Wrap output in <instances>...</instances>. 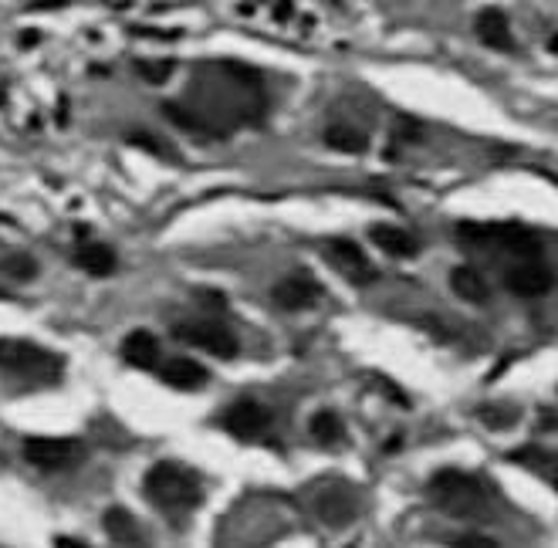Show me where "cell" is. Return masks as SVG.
Returning a JSON list of instances; mask_svg holds the SVG:
<instances>
[{"label": "cell", "instance_id": "obj_1", "mask_svg": "<svg viewBox=\"0 0 558 548\" xmlns=\"http://www.w3.org/2000/svg\"><path fill=\"white\" fill-rule=\"evenodd\" d=\"M430 501L444 515L460 521H487L494 515V491L481 474L467 471H437L427 484Z\"/></svg>", "mask_w": 558, "mask_h": 548}, {"label": "cell", "instance_id": "obj_2", "mask_svg": "<svg viewBox=\"0 0 558 548\" xmlns=\"http://www.w3.org/2000/svg\"><path fill=\"white\" fill-rule=\"evenodd\" d=\"M143 491H146V498L153 501V508H159L170 518L190 515V511L203 501L200 477L193 474L190 467H183L176 461H159L149 467Z\"/></svg>", "mask_w": 558, "mask_h": 548}, {"label": "cell", "instance_id": "obj_3", "mask_svg": "<svg viewBox=\"0 0 558 548\" xmlns=\"http://www.w3.org/2000/svg\"><path fill=\"white\" fill-rule=\"evenodd\" d=\"M457 234L467 247H504L518 258H542V237L521 224H460Z\"/></svg>", "mask_w": 558, "mask_h": 548}, {"label": "cell", "instance_id": "obj_4", "mask_svg": "<svg viewBox=\"0 0 558 548\" xmlns=\"http://www.w3.org/2000/svg\"><path fill=\"white\" fill-rule=\"evenodd\" d=\"M61 366H65V359L55 356V352H48L44 346H38V342L0 339V369H7V373L48 383V379H58Z\"/></svg>", "mask_w": 558, "mask_h": 548}, {"label": "cell", "instance_id": "obj_5", "mask_svg": "<svg viewBox=\"0 0 558 548\" xmlns=\"http://www.w3.org/2000/svg\"><path fill=\"white\" fill-rule=\"evenodd\" d=\"M24 461L48 474L72 471L85 461V444L72 437H28L24 440Z\"/></svg>", "mask_w": 558, "mask_h": 548}, {"label": "cell", "instance_id": "obj_6", "mask_svg": "<svg viewBox=\"0 0 558 548\" xmlns=\"http://www.w3.org/2000/svg\"><path fill=\"white\" fill-rule=\"evenodd\" d=\"M173 335L180 342L193 349H203L217 359H234L237 356V335L220 322H207V318H197V322H180L173 329Z\"/></svg>", "mask_w": 558, "mask_h": 548}, {"label": "cell", "instance_id": "obj_7", "mask_svg": "<svg viewBox=\"0 0 558 548\" xmlns=\"http://www.w3.org/2000/svg\"><path fill=\"white\" fill-rule=\"evenodd\" d=\"M325 258H329V264L342 274L345 281H352V285H359V288H366L379 278V271L372 268L356 241H345V237L325 241Z\"/></svg>", "mask_w": 558, "mask_h": 548}, {"label": "cell", "instance_id": "obj_8", "mask_svg": "<svg viewBox=\"0 0 558 548\" xmlns=\"http://www.w3.org/2000/svg\"><path fill=\"white\" fill-rule=\"evenodd\" d=\"M271 423H274V413L258 400H237L234 406H227V413H224V430L230 437L247 440V444H251V440H261L264 433L271 430Z\"/></svg>", "mask_w": 558, "mask_h": 548}, {"label": "cell", "instance_id": "obj_9", "mask_svg": "<svg viewBox=\"0 0 558 548\" xmlns=\"http://www.w3.org/2000/svg\"><path fill=\"white\" fill-rule=\"evenodd\" d=\"M504 285L515 291L518 298H542V295L552 291L555 278L538 258H525L521 264H515L508 274H504Z\"/></svg>", "mask_w": 558, "mask_h": 548}, {"label": "cell", "instance_id": "obj_10", "mask_svg": "<svg viewBox=\"0 0 558 548\" xmlns=\"http://www.w3.org/2000/svg\"><path fill=\"white\" fill-rule=\"evenodd\" d=\"M271 298H274V305L285 308V312H301V308L315 305L318 298H322V285H318L315 278H308V274H291V278L274 285Z\"/></svg>", "mask_w": 558, "mask_h": 548}, {"label": "cell", "instance_id": "obj_11", "mask_svg": "<svg viewBox=\"0 0 558 548\" xmlns=\"http://www.w3.org/2000/svg\"><path fill=\"white\" fill-rule=\"evenodd\" d=\"M315 515L325 521L329 528H345L356 518V498L342 488V484H332L315 498Z\"/></svg>", "mask_w": 558, "mask_h": 548}, {"label": "cell", "instance_id": "obj_12", "mask_svg": "<svg viewBox=\"0 0 558 548\" xmlns=\"http://www.w3.org/2000/svg\"><path fill=\"white\" fill-rule=\"evenodd\" d=\"M159 376H163L166 386H173V390H183V393L200 390V386H207V379H210V373L200 366L197 359H186V356L170 359L163 369H159Z\"/></svg>", "mask_w": 558, "mask_h": 548}, {"label": "cell", "instance_id": "obj_13", "mask_svg": "<svg viewBox=\"0 0 558 548\" xmlns=\"http://www.w3.org/2000/svg\"><path fill=\"white\" fill-rule=\"evenodd\" d=\"M159 356H163V349H159V339L153 332L136 329V332H129L126 339H122V359H126L129 366L159 369Z\"/></svg>", "mask_w": 558, "mask_h": 548}, {"label": "cell", "instance_id": "obj_14", "mask_svg": "<svg viewBox=\"0 0 558 548\" xmlns=\"http://www.w3.org/2000/svg\"><path fill=\"white\" fill-rule=\"evenodd\" d=\"M369 237H372V244L383 247V251L393 254V258H413V254L420 251V241H416L410 231L393 227V224H372Z\"/></svg>", "mask_w": 558, "mask_h": 548}, {"label": "cell", "instance_id": "obj_15", "mask_svg": "<svg viewBox=\"0 0 558 548\" xmlns=\"http://www.w3.org/2000/svg\"><path fill=\"white\" fill-rule=\"evenodd\" d=\"M477 38H481L487 48L494 51H511L515 41H511V28H508V17L498 7H487V11L477 17Z\"/></svg>", "mask_w": 558, "mask_h": 548}, {"label": "cell", "instance_id": "obj_16", "mask_svg": "<svg viewBox=\"0 0 558 548\" xmlns=\"http://www.w3.org/2000/svg\"><path fill=\"white\" fill-rule=\"evenodd\" d=\"M102 525H105V532H109L112 542H119V545H136L139 542V521L129 508L112 505L102 515Z\"/></svg>", "mask_w": 558, "mask_h": 548}, {"label": "cell", "instance_id": "obj_17", "mask_svg": "<svg viewBox=\"0 0 558 548\" xmlns=\"http://www.w3.org/2000/svg\"><path fill=\"white\" fill-rule=\"evenodd\" d=\"M450 288L457 291V298H464V302H474V305L487 302V295H491V288H487L484 274H477V268H467V264H460V268L450 271Z\"/></svg>", "mask_w": 558, "mask_h": 548}, {"label": "cell", "instance_id": "obj_18", "mask_svg": "<svg viewBox=\"0 0 558 548\" xmlns=\"http://www.w3.org/2000/svg\"><path fill=\"white\" fill-rule=\"evenodd\" d=\"M511 461L535 471L538 477H545L548 484L558 488V454H548L542 447H518L515 454H511Z\"/></svg>", "mask_w": 558, "mask_h": 548}, {"label": "cell", "instance_id": "obj_19", "mask_svg": "<svg viewBox=\"0 0 558 548\" xmlns=\"http://www.w3.org/2000/svg\"><path fill=\"white\" fill-rule=\"evenodd\" d=\"M75 264L92 278H105V274L115 271V251L105 244H85L82 251L75 254Z\"/></svg>", "mask_w": 558, "mask_h": 548}, {"label": "cell", "instance_id": "obj_20", "mask_svg": "<svg viewBox=\"0 0 558 548\" xmlns=\"http://www.w3.org/2000/svg\"><path fill=\"white\" fill-rule=\"evenodd\" d=\"M325 143L332 149H339V153H366L369 149V136L366 132H359L356 126H345V122H335V126L325 129Z\"/></svg>", "mask_w": 558, "mask_h": 548}, {"label": "cell", "instance_id": "obj_21", "mask_svg": "<svg viewBox=\"0 0 558 548\" xmlns=\"http://www.w3.org/2000/svg\"><path fill=\"white\" fill-rule=\"evenodd\" d=\"M312 437L318 440L322 447H332V444H339L342 440V420L335 417L332 410H322V413H315L312 417Z\"/></svg>", "mask_w": 558, "mask_h": 548}, {"label": "cell", "instance_id": "obj_22", "mask_svg": "<svg viewBox=\"0 0 558 548\" xmlns=\"http://www.w3.org/2000/svg\"><path fill=\"white\" fill-rule=\"evenodd\" d=\"M173 61L170 58H139L136 61V72H139V78H146V82L149 85H163L166 82V78H170L173 75Z\"/></svg>", "mask_w": 558, "mask_h": 548}, {"label": "cell", "instance_id": "obj_23", "mask_svg": "<svg viewBox=\"0 0 558 548\" xmlns=\"http://www.w3.org/2000/svg\"><path fill=\"white\" fill-rule=\"evenodd\" d=\"M0 271L11 274L17 281H31L34 274H38V261H34L31 254H14V258L0 261Z\"/></svg>", "mask_w": 558, "mask_h": 548}, {"label": "cell", "instance_id": "obj_24", "mask_svg": "<svg viewBox=\"0 0 558 548\" xmlns=\"http://www.w3.org/2000/svg\"><path fill=\"white\" fill-rule=\"evenodd\" d=\"M477 417L484 420L487 430H508V427H515L518 410H515V406H511V410H504V406H498V410H494V406H484V410L477 413Z\"/></svg>", "mask_w": 558, "mask_h": 548}, {"label": "cell", "instance_id": "obj_25", "mask_svg": "<svg viewBox=\"0 0 558 548\" xmlns=\"http://www.w3.org/2000/svg\"><path fill=\"white\" fill-rule=\"evenodd\" d=\"M454 545H460V548H494L491 538H484V535H467V538H457Z\"/></svg>", "mask_w": 558, "mask_h": 548}, {"label": "cell", "instance_id": "obj_26", "mask_svg": "<svg viewBox=\"0 0 558 548\" xmlns=\"http://www.w3.org/2000/svg\"><path fill=\"white\" fill-rule=\"evenodd\" d=\"M548 51H555V55H558V34H555L552 41H548Z\"/></svg>", "mask_w": 558, "mask_h": 548}]
</instances>
